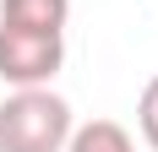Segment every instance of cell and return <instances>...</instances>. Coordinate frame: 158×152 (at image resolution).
<instances>
[{
    "label": "cell",
    "instance_id": "1",
    "mask_svg": "<svg viewBox=\"0 0 158 152\" xmlns=\"http://www.w3.org/2000/svg\"><path fill=\"white\" fill-rule=\"evenodd\" d=\"M71 103L49 87H16L0 103V152H65Z\"/></svg>",
    "mask_w": 158,
    "mask_h": 152
},
{
    "label": "cell",
    "instance_id": "2",
    "mask_svg": "<svg viewBox=\"0 0 158 152\" xmlns=\"http://www.w3.org/2000/svg\"><path fill=\"white\" fill-rule=\"evenodd\" d=\"M65 65V33H33L0 22V82L11 87H49Z\"/></svg>",
    "mask_w": 158,
    "mask_h": 152
},
{
    "label": "cell",
    "instance_id": "3",
    "mask_svg": "<svg viewBox=\"0 0 158 152\" xmlns=\"http://www.w3.org/2000/svg\"><path fill=\"white\" fill-rule=\"evenodd\" d=\"M6 27H33V33H65L71 0H0Z\"/></svg>",
    "mask_w": 158,
    "mask_h": 152
},
{
    "label": "cell",
    "instance_id": "4",
    "mask_svg": "<svg viewBox=\"0 0 158 152\" xmlns=\"http://www.w3.org/2000/svg\"><path fill=\"white\" fill-rule=\"evenodd\" d=\"M65 152H136V141L120 120H87V125H71Z\"/></svg>",
    "mask_w": 158,
    "mask_h": 152
},
{
    "label": "cell",
    "instance_id": "5",
    "mask_svg": "<svg viewBox=\"0 0 158 152\" xmlns=\"http://www.w3.org/2000/svg\"><path fill=\"white\" fill-rule=\"evenodd\" d=\"M136 130H142V141L158 152V76L142 87V98H136Z\"/></svg>",
    "mask_w": 158,
    "mask_h": 152
}]
</instances>
